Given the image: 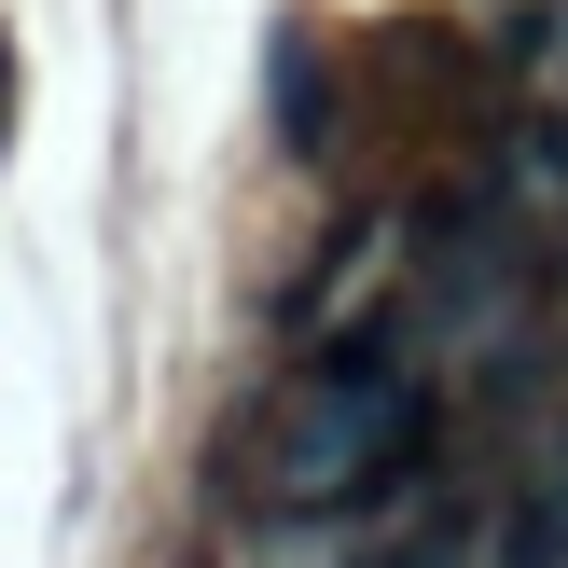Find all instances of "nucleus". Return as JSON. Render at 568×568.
<instances>
[{
	"mask_svg": "<svg viewBox=\"0 0 568 568\" xmlns=\"http://www.w3.org/2000/svg\"><path fill=\"white\" fill-rule=\"evenodd\" d=\"M430 458V403H416L403 375H333V361H305L292 416H277L264 471L292 514H333V499H388L403 471Z\"/></svg>",
	"mask_w": 568,
	"mask_h": 568,
	"instance_id": "1",
	"label": "nucleus"
},
{
	"mask_svg": "<svg viewBox=\"0 0 568 568\" xmlns=\"http://www.w3.org/2000/svg\"><path fill=\"white\" fill-rule=\"evenodd\" d=\"M375 568H471V514H458V499H444V514H416Z\"/></svg>",
	"mask_w": 568,
	"mask_h": 568,
	"instance_id": "2",
	"label": "nucleus"
},
{
	"mask_svg": "<svg viewBox=\"0 0 568 568\" xmlns=\"http://www.w3.org/2000/svg\"><path fill=\"white\" fill-rule=\"evenodd\" d=\"M541 514H555V541H568V444H555V471H541Z\"/></svg>",
	"mask_w": 568,
	"mask_h": 568,
	"instance_id": "3",
	"label": "nucleus"
},
{
	"mask_svg": "<svg viewBox=\"0 0 568 568\" xmlns=\"http://www.w3.org/2000/svg\"><path fill=\"white\" fill-rule=\"evenodd\" d=\"M0 153H14V42H0Z\"/></svg>",
	"mask_w": 568,
	"mask_h": 568,
	"instance_id": "4",
	"label": "nucleus"
}]
</instances>
